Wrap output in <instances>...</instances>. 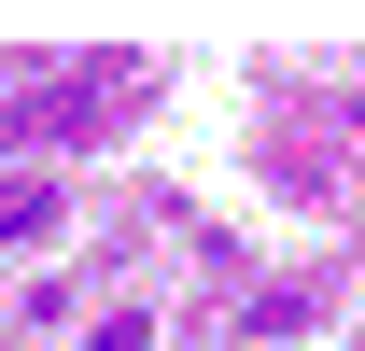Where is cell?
Here are the masks:
<instances>
[{"label": "cell", "mask_w": 365, "mask_h": 351, "mask_svg": "<svg viewBox=\"0 0 365 351\" xmlns=\"http://www.w3.org/2000/svg\"><path fill=\"white\" fill-rule=\"evenodd\" d=\"M43 225H56V183H43V169H0V253L43 239Z\"/></svg>", "instance_id": "cell-2"}, {"label": "cell", "mask_w": 365, "mask_h": 351, "mask_svg": "<svg viewBox=\"0 0 365 351\" xmlns=\"http://www.w3.org/2000/svg\"><path fill=\"white\" fill-rule=\"evenodd\" d=\"M98 85H113V71H85V85H29V98H0V141H14V155H29V141H56V155H71V141L98 127Z\"/></svg>", "instance_id": "cell-1"}, {"label": "cell", "mask_w": 365, "mask_h": 351, "mask_svg": "<svg viewBox=\"0 0 365 351\" xmlns=\"http://www.w3.org/2000/svg\"><path fill=\"white\" fill-rule=\"evenodd\" d=\"M85 351H155V323H140V309H98V337Z\"/></svg>", "instance_id": "cell-3"}]
</instances>
